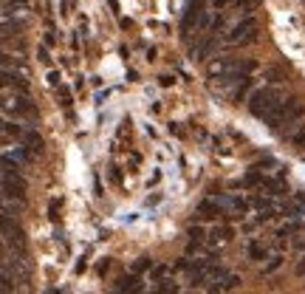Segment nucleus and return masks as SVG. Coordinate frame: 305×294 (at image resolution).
I'll use <instances>...</instances> for the list:
<instances>
[{
  "mask_svg": "<svg viewBox=\"0 0 305 294\" xmlns=\"http://www.w3.org/2000/svg\"><path fill=\"white\" fill-rule=\"evenodd\" d=\"M3 136H6V139H23V130H20V125H12V122H6L3 125Z\"/></svg>",
  "mask_w": 305,
  "mask_h": 294,
  "instance_id": "obj_8",
  "label": "nucleus"
},
{
  "mask_svg": "<svg viewBox=\"0 0 305 294\" xmlns=\"http://www.w3.org/2000/svg\"><path fill=\"white\" fill-rule=\"evenodd\" d=\"M198 215H201V218H218L220 204L215 201V198H207V201H201V207H198Z\"/></svg>",
  "mask_w": 305,
  "mask_h": 294,
  "instance_id": "obj_6",
  "label": "nucleus"
},
{
  "mask_svg": "<svg viewBox=\"0 0 305 294\" xmlns=\"http://www.w3.org/2000/svg\"><path fill=\"white\" fill-rule=\"evenodd\" d=\"M159 294H175V286H172V283H161Z\"/></svg>",
  "mask_w": 305,
  "mask_h": 294,
  "instance_id": "obj_14",
  "label": "nucleus"
},
{
  "mask_svg": "<svg viewBox=\"0 0 305 294\" xmlns=\"http://www.w3.org/2000/svg\"><path fill=\"white\" fill-rule=\"evenodd\" d=\"M20 141L26 144V150H29V153H40V150H43V139H40V133H37V130H26Z\"/></svg>",
  "mask_w": 305,
  "mask_h": 294,
  "instance_id": "obj_5",
  "label": "nucleus"
},
{
  "mask_svg": "<svg viewBox=\"0 0 305 294\" xmlns=\"http://www.w3.org/2000/svg\"><path fill=\"white\" fill-rule=\"evenodd\" d=\"M147 266H152V260H147V257H141L139 263H136V272H141V269H147Z\"/></svg>",
  "mask_w": 305,
  "mask_h": 294,
  "instance_id": "obj_15",
  "label": "nucleus"
},
{
  "mask_svg": "<svg viewBox=\"0 0 305 294\" xmlns=\"http://www.w3.org/2000/svg\"><path fill=\"white\" fill-rule=\"evenodd\" d=\"M57 207H60V201H57V198H54V201L48 204V212H51V218H57Z\"/></svg>",
  "mask_w": 305,
  "mask_h": 294,
  "instance_id": "obj_16",
  "label": "nucleus"
},
{
  "mask_svg": "<svg viewBox=\"0 0 305 294\" xmlns=\"http://www.w3.org/2000/svg\"><path fill=\"white\" fill-rule=\"evenodd\" d=\"M48 82H51V85H57V82H60V74L51 71V74H48Z\"/></svg>",
  "mask_w": 305,
  "mask_h": 294,
  "instance_id": "obj_18",
  "label": "nucleus"
},
{
  "mask_svg": "<svg viewBox=\"0 0 305 294\" xmlns=\"http://www.w3.org/2000/svg\"><path fill=\"white\" fill-rule=\"evenodd\" d=\"M291 141H294V147H297V150H305V125H299V130L291 136Z\"/></svg>",
  "mask_w": 305,
  "mask_h": 294,
  "instance_id": "obj_9",
  "label": "nucleus"
},
{
  "mask_svg": "<svg viewBox=\"0 0 305 294\" xmlns=\"http://www.w3.org/2000/svg\"><path fill=\"white\" fill-rule=\"evenodd\" d=\"M57 96L62 99V105H65V108H68V105H71V91H68V88H62V85H60V91H57Z\"/></svg>",
  "mask_w": 305,
  "mask_h": 294,
  "instance_id": "obj_13",
  "label": "nucleus"
},
{
  "mask_svg": "<svg viewBox=\"0 0 305 294\" xmlns=\"http://www.w3.org/2000/svg\"><path fill=\"white\" fill-rule=\"evenodd\" d=\"M212 3H215V9H218V6H226L229 0H212Z\"/></svg>",
  "mask_w": 305,
  "mask_h": 294,
  "instance_id": "obj_21",
  "label": "nucleus"
},
{
  "mask_svg": "<svg viewBox=\"0 0 305 294\" xmlns=\"http://www.w3.org/2000/svg\"><path fill=\"white\" fill-rule=\"evenodd\" d=\"M297 275H305V255H302V260H299V266H297Z\"/></svg>",
  "mask_w": 305,
  "mask_h": 294,
  "instance_id": "obj_20",
  "label": "nucleus"
},
{
  "mask_svg": "<svg viewBox=\"0 0 305 294\" xmlns=\"http://www.w3.org/2000/svg\"><path fill=\"white\" fill-rule=\"evenodd\" d=\"M40 60H43V62H51V57H48V51H45V48H40Z\"/></svg>",
  "mask_w": 305,
  "mask_h": 294,
  "instance_id": "obj_19",
  "label": "nucleus"
},
{
  "mask_svg": "<svg viewBox=\"0 0 305 294\" xmlns=\"http://www.w3.org/2000/svg\"><path fill=\"white\" fill-rule=\"evenodd\" d=\"M71 9H73V0H62V12H71Z\"/></svg>",
  "mask_w": 305,
  "mask_h": 294,
  "instance_id": "obj_17",
  "label": "nucleus"
},
{
  "mask_svg": "<svg viewBox=\"0 0 305 294\" xmlns=\"http://www.w3.org/2000/svg\"><path fill=\"white\" fill-rule=\"evenodd\" d=\"M280 263H283V257H271L269 263L263 266V275H271V272H277V269H280Z\"/></svg>",
  "mask_w": 305,
  "mask_h": 294,
  "instance_id": "obj_11",
  "label": "nucleus"
},
{
  "mask_svg": "<svg viewBox=\"0 0 305 294\" xmlns=\"http://www.w3.org/2000/svg\"><path fill=\"white\" fill-rule=\"evenodd\" d=\"M257 31V20L255 17H243L238 26H232V31L226 34V43L229 45H240V43H251Z\"/></svg>",
  "mask_w": 305,
  "mask_h": 294,
  "instance_id": "obj_2",
  "label": "nucleus"
},
{
  "mask_svg": "<svg viewBox=\"0 0 305 294\" xmlns=\"http://www.w3.org/2000/svg\"><path fill=\"white\" fill-rule=\"evenodd\" d=\"M249 255L255 257V260H263V257H266V246H260V243H251Z\"/></svg>",
  "mask_w": 305,
  "mask_h": 294,
  "instance_id": "obj_12",
  "label": "nucleus"
},
{
  "mask_svg": "<svg viewBox=\"0 0 305 294\" xmlns=\"http://www.w3.org/2000/svg\"><path fill=\"white\" fill-rule=\"evenodd\" d=\"M23 195H26V184L20 178V173H3V198L6 201H12V198L23 201Z\"/></svg>",
  "mask_w": 305,
  "mask_h": 294,
  "instance_id": "obj_3",
  "label": "nucleus"
},
{
  "mask_svg": "<svg viewBox=\"0 0 305 294\" xmlns=\"http://www.w3.org/2000/svg\"><path fill=\"white\" fill-rule=\"evenodd\" d=\"M280 102H286V93H283L280 88H260V91H255L249 96V113L255 119H263V122H266Z\"/></svg>",
  "mask_w": 305,
  "mask_h": 294,
  "instance_id": "obj_1",
  "label": "nucleus"
},
{
  "mask_svg": "<svg viewBox=\"0 0 305 294\" xmlns=\"http://www.w3.org/2000/svg\"><path fill=\"white\" fill-rule=\"evenodd\" d=\"M229 238H232V229L223 227V224H220V227H215L212 232H209V240H212V243H226Z\"/></svg>",
  "mask_w": 305,
  "mask_h": 294,
  "instance_id": "obj_7",
  "label": "nucleus"
},
{
  "mask_svg": "<svg viewBox=\"0 0 305 294\" xmlns=\"http://www.w3.org/2000/svg\"><path fill=\"white\" fill-rule=\"evenodd\" d=\"M209 20H212V17H209V12H201V17H198V23H195V37H198V34H201V31L209 26Z\"/></svg>",
  "mask_w": 305,
  "mask_h": 294,
  "instance_id": "obj_10",
  "label": "nucleus"
},
{
  "mask_svg": "<svg viewBox=\"0 0 305 294\" xmlns=\"http://www.w3.org/2000/svg\"><path fill=\"white\" fill-rule=\"evenodd\" d=\"M302 243H305V238H302Z\"/></svg>",
  "mask_w": 305,
  "mask_h": 294,
  "instance_id": "obj_22",
  "label": "nucleus"
},
{
  "mask_svg": "<svg viewBox=\"0 0 305 294\" xmlns=\"http://www.w3.org/2000/svg\"><path fill=\"white\" fill-rule=\"evenodd\" d=\"M116 291H119V294H141V280H139V275L122 277V280H119V286H116Z\"/></svg>",
  "mask_w": 305,
  "mask_h": 294,
  "instance_id": "obj_4",
  "label": "nucleus"
}]
</instances>
